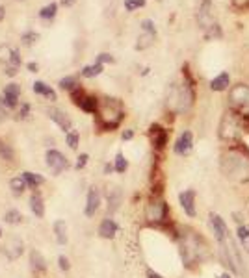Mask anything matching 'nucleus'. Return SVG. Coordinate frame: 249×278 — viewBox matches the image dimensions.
Wrapping results in <instances>:
<instances>
[{
	"instance_id": "obj_5",
	"label": "nucleus",
	"mask_w": 249,
	"mask_h": 278,
	"mask_svg": "<svg viewBox=\"0 0 249 278\" xmlns=\"http://www.w3.org/2000/svg\"><path fill=\"white\" fill-rule=\"evenodd\" d=\"M240 119H238V113L234 111H227L221 119V124H219V137L225 139V141H236L238 135H240Z\"/></svg>"
},
{
	"instance_id": "obj_25",
	"label": "nucleus",
	"mask_w": 249,
	"mask_h": 278,
	"mask_svg": "<svg viewBox=\"0 0 249 278\" xmlns=\"http://www.w3.org/2000/svg\"><path fill=\"white\" fill-rule=\"evenodd\" d=\"M238 234V239L242 243V247L245 252H249V224H240L236 230Z\"/></svg>"
},
{
	"instance_id": "obj_54",
	"label": "nucleus",
	"mask_w": 249,
	"mask_h": 278,
	"mask_svg": "<svg viewBox=\"0 0 249 278\" xmlns=\"http://www.w3.org/2000/svg\"><path fill=\"white\" fill-rule=\"evenodd\" d=\"M247 213H249V200H247Z\"/></svg>"
},
{
	"instance_id": "obj_33",
	"label": "nucleus",
	"mask_w": 249,
	"mask_h": 278,
	"mask_svg": "<svg viewBox=\"0 0 249 278\" xmlns=\"http://www.w3.org/2000/svg\"><path fill=\"white\" fill-rule=\"evenodd\" d=\"M60 87L65 91H74L76 89V78L73 76H67V78H61L60 80Z\"/></svg>"
},
{
	"instance_id": "obj_42",
	"label": "nucleus",
	"mask_w": 249,
	"mask_h": 278,
	"mask_svg": "<svg viewBox=\"0 0 249 278\" xmlns=\"http://www.w3.org/2000/svg\"><path fill=\"white\" fill-rule=\"evenodd\" d=\"M58 263H60L61 271H69V269H71V263H69V260H67L65 256H60V258H58Z\"/></svg>"
},
{
	"instance_id": "obj_28",
	"label": "nucleus",
	"mask_w": 249,
	"mask_h": 278,
	"mask_svg": "<svg viewBox=\"0 0 249 278\" xmlns=\"http://www.w3.org/2000/svg\"><path fill=\"white\" fill-rule=\"evenodd\" d=\"M103 73V63H95V65H88L82 69V76L86 78H93V76H99V74Z\"/></svg>"
},
{
	"instance_id": "obj_50",
	"label": "nucleus",
	"mask_w": 249,
	"mask_h": 278,
	"mask_svg": "<svg viewBox=\"0 0 249 278\" xmlns=\"http://www.w3.org/2000/svg\"><path fill=\"white\" fill-rule=\"evenodd\" d=\"M28 69H30L32 73H36V71H37V65H36V63H28Z\"/></svg>"
},
{
	"instance_id": "obj_52",
	"label": "nucleus",
	"mask_w": 249,
	"mask_h": 278,
	"mask_svg": "<svg viewBox=\"0 0 249 278\" xmlns=\"http://www.w3.org/2000/svg\"><path fill=\"white\" fill-rule=\"evenodd\" d=\"M112 169H114L112 165H106V167H104V171H106V173H112Z\"/></svg>"
},
{
	"instance_id": "obj_10",
	"label": "nucleus",
	"mask_w": 249,
	"mask_h": 278,
	"mask_svg": "<svg viewBox=\"0 0 249 278\" xmlns=\"http://www.w3.org/2000/svg\"><path fill=\"white\" fill-rule=\"evenodd\" d=\"M212 6H210V0H203L201 2V8H199V13H197V21H199V26L203 30L207 32L210 26L214 25L212 21Z\"/></svg>"
},
{
	"instance_id": "obj_12",
	"label": "nucleus",
	"mask_w": 249,
	"mask_h": 278,
	"mask_svg": "<svg viewBox=\"0 0 249 278\" xmlns=\"http://www.w3.org/2000/svg\"><path fill=\"white\" fill-rule=\"evenodd\" d=\"M179 200H181V206H183V210L186 212L188 217H195V191L194 189H188V191H183V193L179 195Z\"/></svg>"
},
{
	"instance_id": "obj_44",
	"label": "nucleus",
	"mask_w": 249,
	"mask_h": 278,
	"mask_svg": "<svg viewBox=\"0 0 249 278\" xmlns=\"http://www.w3.org/2000/svg\"><path fill=\"white\" fill-rule=\"evenodd\" d=\"M97 61H99V63H106V61H110V63H112V61H114V58H112L110 54H101L97 58Z\"/></svg>"
},
{
	"instance_id": "obj_51",
	"label": "nucleus",
	"mask_w": 249,
	"mask_h": 278,
	"mask_svg": "<svg viewBox=\"0 0 249 278\" xmlns=\"http://www.w3.org/2000/svg\"><path fill=\"white\" fill-rule=\"evenodd\" d=\"M4 13H6V10H4V8L0 6V21H2V19H4Z\"/></svg>"
},
{
	"instance_id": "obj_3",
	"label": "nucleus",
	"mask_w": 249,
	"mask_h": 278,
	"mask_svg": "<svg viewBox=\"0 0 249 278\" xmlns=\"http://www.w3.org/2000/svg\"><path fill=\"white\" fill-rule=\"evenodd\" d=\"M195 98L194 93V85L190 84H183V85H175L171 89V97H170V108L175 111V113H184L192 108Z\"/></svg>"
},
{
	"instance_id": "obj_46",
	"label": "nucleus",
	"mask_w": 249,
	"mask_h": 278,
	"mask_svg": "<svg viewBox=\"0 0 249 278\" xmlns=\"http://www.w3.org/2000/svg\"><path fill=\"white\" fill-rule=\"evenodd\" d=\"M28 104H23V109H21V111H19V117H23V119H25L26 115H28Z\"/></svg>"
},
{
	"instance_id": "obj_1",
	"label": "nucleus",
	"mask_w": 249,
	"mask_h": 278,
	"mask_svg": "<svg viewBox=\"0 0 249 278\" xmlns=\"http://www.w3.org/2000/svg\"><path fill=\"white\" fill-rule=\"evenodd\" d=\"M221 171L227 178L234 182L249 180V156L243 151L227 152L221 160Z\"/></svg>"
},
{
	"instance_id": "obj_21",
	"label": "nucleus",
	"mask_w": 249,
	"mask_h": 278,
	"mask_svg": "<svg viewBox=\"0 0 249 278\" xmlns=\"http://www.w3.org/2000/svg\"><path fill=\"white\" fill-rule=\"evenodd\" d=\"M23 178H25L26 186H30V188H39V186H43L45 184V178H43L41 175H37V173H30V171H25L23 173Z\"/></svg>"
},
{
	"instance_id": "obj_36",
	"label": "nucleus",
	"mask_w": 249,
	"mask_h": 278,
	"mask_svg": "<svg viewBox=\"0 0 249 278\" xmlns=\"http://www.w3.org/2000/svg\"><path fill=\"white\" fill-rule=\"evenodd\" d=\"M67 145L71 147V149H76L78 147V132H74V130H71V132H67Z\"/></svg>"
},
{
	"instance_id": "obj_53",
	"label": "nucleus",
	"mask_w": 249,
	"mask_h": 278,
	"mask_svg": "<svg viewBox=\"0 0 249 278\" xmlns=\"http://www.w3.org/2000/svg\"><path fill=\"white\" fill-rule=\"evenodd\" d=\"M219 278H231V276H229V274H221Z\"/></svg>"
},
{
	"instance_id": "obj_49",
	"label": "nucleus",
	"mask_w": 249,
	"mask_h": 278,
	"mask_svg": "<svg viewBox=\"0 0 249 278\" xmlns=\"http://www.w3.org/2000/svg\"><path fill=\"white\" fill-rule=\"evenodd\" d=\"M61 4H63V6H73L74 0H61Z\"/></svg>"
},
{
	"instance_id": "obj_24",
	"label": "nucleus",
	"mask_w": 249,
	"mask_h": 278,
	"mask_svg": "<svg viewBox=\"0 0 249 278\" xmlns=\"http://www.w3.org/2000/svg\"><path fill=\"white\" fill-rule=\"evenodd\" d=\"M34 93H37V95H43V97L50 98V100H56V93L52 87H49V85L45 84V82H36L34 84Z\"/></svg>"
},
{
	"instance_id": "obj_45",
	"label": "nucleus",
	"mask_w": 249,
	"mask_h": 278,
	"mask_svg": "<svg viewBox=\"0 0 249 278\" xmlns=\"http://www.w3.org/2000/svg\"><path fill=\"white\" fill-rule=\"evenodd\" d=\"M6 106H4V102H2V98H0V122L6 119Z\"/></svg>"
},
{
	"instance_id": "obj_39",
	"label": "nucleus",
	"mask_w": 249,
	"mask_h": 278,
	"mask_svg": "<svg viewBox=\"0 0 249 278\" xmlns=\"http://www.w3.org/2000/svg\"><path fill=\"white\" fill-rule=\"evenodd\" d=\"M231 4L234 10L238 12H243V10H247L249 8V0H231Z\"/></svg>"
},
{
	"instance_id": "obj_2",
	"label": "nucleus",
	"mask_w": 249,
	"mask_h": 278,
	"mask_svg": "<svg viewBox=\"0 0 249 278\" xmlns=\"http://www.w3.org/2000/svg\"><path fill=\"white\" fill-rule=\"evenodd\" d=\"M123 121V106L117 98H104L97 109V124L101 130H114Z\"/></svg>"
},
{
	"instance_id": "obj_17",
	"label": "nucleus",
	"mask_w": 249,
	"mask_h": 278,
	"mask_svg": "<svg viewBox=\"0 0 249 278\" xmlns=\"http://www.w3.org/2000/svg\"><path fill=\"white\" fill-rule=\"evenodd\" d=\"M30 210L36 217H43L45 215V202H43V197L41 193L34 191L30 197Z\"/></svg>"
},
{
	"instance_id": "obj_14",
	"label": "nucleus",
	"mask_w": 249,
	"mask_h": 278,
	"mask_svg": "<svg viewBox=\"0 0 249 278\" xmlns=\"http://www.w3.org/2000/svg\"><path fill=\"white\" fill-rule=\"evenodd\" d=\"M49 117H50V121H54L58 126L63 130V132H71V126H73V122H71V119L67 117L61 109H58V108H50L49 111Z\"/></svg>"
},
{
	"instance_id": "obj_32",
	"label": "nucleus",
	"mask_w": 249,
	"mask_h": 278,
	"mask_svg": "<svg viewBox=\"0 0 249 278\" xmlns=\"http://www.w3.org/2000/svg\"><path fill=\"white\" fill-rule=\"evenodd\" d=\"M205 37L207 39H212V37H218V39H221L223 37V32H221V26L218 25V23H214L210 28L207 30V34H205Z\"/></svg>"
},
{
	"instance_id": "obj_15",
	"label": "nucleus",
	"mask_w": 249,
	"mask_h": 278,
	"mask_svg": "<svg viewBox=\"0 0 249 278\" xmlns=\"http://www.w3.org/2000/svg\"><path fill=\"white\" fill-rule=\"evenodd\" d=\"M19 95H21V87L17 84L6 85V89L2 93V102L6 108H15L19 102Z\"/></svg>"
},
{
	"instance_id": "obj_30",
	"label": "nucleus",
	"mask_w": 249,
	"mask_h": 278,
	"mask_svg": "<svg viewBox=\"0 0 249 278\" xmlns=\"http://www.w3.org/2000/svg\"><path fill=\"white\" fill-rule=\"evenodd\" d=\"M56 10H58V4H56V2H50L49 6H45L41 12H39V17L41 19H52L56 15Z\"/></svg>"
},
{
	"instance_id": "obj_31",
	"label": "nucleus",
	"mask_w": 249,
	"mask_h": 278,
	"mask_svg": "<svg viewBox=\"0 0 249 278\" xmlns=\"http://www.w3.org/2000/svg\"><path fill=\"white\" fill-rule=\"evenodd\" d=\"M13 50L15 49L8 47V45H2V47H0V61H2V63H10V61H12V56H13Z\"/></svg>"
},
{
	"instance_id": "obj_7",
	"label": "nucleus",
	"mask_w": 249,
	"mask_h": 278,
	"mask_svg": "<svg viewBox=\"0 0 249 278\" xmlns=\"http://www.w3.org/2000/svg\"><path fill=\"white\" fill-rule=\"evenodd\" d=\"M45 160H47V165H49V169L54 173V175H60V173H63V171L67 169V158L61 154L60 151H49L47 152V156H45Z\"/></svg>"
},
{
	"instance_id": "obj_20",
	"label": "nucleus",
	"mask_w": 249,
	"mask_h": 278,
	"mask_svg": "<svg viewBox=\"0 0 249 278\" xmlns=\"http://www.w3.org/2000/svg\"><path fill=\"white\" fill-rule=\"evenodd\" d=\"M6 254L10 260H17L21 252H23V241H19V239H12L10 243H6Z\"/></svg>"
},
{
	"instance_id": "obj_48",
	"label": "nucleus",
	"mask_w": 249,
	"mask_h": 278,
	"mask_svg": "<svg viewBox=\"0 0 249 278\" xmlns=\"http://www.w3.org/2000/svg\"><path fill=\"white\" fill-rule=\"evenodd\" d=\"M147 276H149V278H164L162 274H158V272H154V271H149V272H147Z\"/></svg>"
},
{
	"instance_id": "obj_13",
	"label": "nucleus",
	"mask_w": 249,
	"mask_h": 278,
	"mask_svg": "<svg viewBox=\"0 0 249 278\" xmlns=\"http://www.w3.org/2000/svg\"><path fill=\"white\" fill-rule=\"evenodd\" d=\"M149 135H151V141H152V147L162 151L165 145H168V132H165L162 126L158 124H152L151 130H149Z\"/></svg>"
},
{
	"instance_id": "obj_8",
	"label": "nucleus",
	"mask_w": 249,
	"mask_h": 278,
	"mask_svg": "<svg viewBox=\"0 0 249 278\" xmlns=\"http://www.w3.org/2000/svg\"><path fill=\"white\" fill-rule=\"evenodd\" d=\"M192 149H194V133L190 132V130H186V132L181 133L179 139L175 141L173 151H175V154H179V156H188L190 152H192Z\"/></svg>"
},
{
	"instance_id": "obj_55",
	"label": "nucleus",
	"mask_w": 249,
	"mask_h": 278,
	"mask_svg": "<svg viewBox=\"0 0 249 278\" xmlns=\"http://www.w3.org/2000/svg\"><path fill=\"white\" fill-rule=\"evenodd\" d=\"M0 236H2V228H0Z\"/></svg>"
},
{
	"instance_id": "obj_37",
	"label": "nucleus",
	"mask_w": 249,
	"mask_h": 278,
	"mask_svg": "<svg viewBox=\"0 0 249 278\" xmlns=\"http://www.w3.org/2000/svg\"><path fill=\"white\" fill-rule=\"evenodd\" d=\"M141 28H143L149 36H156V28H154V23H152L151 19H145V21L141 23Z\"/></svg>"
},
{
	"instance_id": "obj_11",
	"label": "nucleus",
	"mask_w": 249,
	"mask_h": 278,
	"mask_svg": "<svg viewBox=\"0 0 249 278\" xmlns=\"http://www.w3.org/2000/svg\"><path fill=\"white\" fill-rule=\"evenodd\" d=\"M99 206H101V191L97 188H92L88 191V199H86V210L84 213L88 217H93L97 213Z\"/></svg>"
},
{
	"instance_id": "obj_18",
	"label": "nucleus",
	"mask_w": 249,
	"mask_h": 278,
	"mask_svg": "<svg viewBox=\"0 0 249 278\" xmlns=\"http://www.w3.org/2000/svg\"><path fill=\"white\" fill-rule=\"evenodd\" d=\"M30 265L36 272H43L47 269V260L43 258V254L39 250H32L30 252Z\"/></svg>"
},
{
	"instance_id": "obj_16",
	"label": "nucleus",
	"mask_w": 249,
	"mask_h": 278,
	"mask_svg": "<svg viewBox=\"0 0 249 278\" xmlns=\"http://www.w3.org/2000/svg\"><path fill=\"white\" fill-rule=\"evenodd\" d=\"M117 234V223L114 219H104L99 226V236L103 239H114Z\"/></svg>"
},
{
	"instance_id": "obj_9",
	"label": "nucleus",
	"mask_w": 249,
	"mask_h": 278,
	"mask_svg": "<svg viewBox=\"0 0 249 278\" xmlns=\"http://www.w3.org/2000/svg\"><path fill=\"white\" fill-rule=\"evenodd\" d=\"M210 226H212L216 241L218 243L227 241V237H229V230H227V224H225L223 219L219 217V215H216V213H212V215H210Z\"/></svg>"
},
{
	"instance_id": "obj_4",
	"label": "nucleus",
	"mask_w": 249,
	"mask_h": 278,
	"mask_svg": "<svg viewBox=\"0 0 249 278\" xmlns=\"http://www.w3.org/2000/svg\"><path fill=\"white\" fill-rule=\"evenodd\" d=\"M231 108L238 115H249V85L238 84L229 93Z\"/></svg>"
},
{
	"instance_id": "obj_41",
	"label": "nucleus",
	"mask_w": 249,
	"mask_h": 278,
	"mask_svg": "<svg viewBox=\"0 0 249 278\" xmlns=\"http://www.w3.org/2000/svg\"><path fill=\"white\" fill-rule=\"evenodd\" d=\"M88 160H90V156L88 154H80L78 158H76V164H74V169H84L86 164H88Z\"/></svg>"
},
{
	"instance_id": "obj_47",
	"label": "nucleus",
	"mask_w": 249,
	"mask_h": 278,
	"mask_svg": "<svg viewBox=\"0 0 249 278\" xmlns=\"http://www.w3.org/2000/svg\"><path fill=\"white\" fill-rule=\"evenodd\" d=\"M134 132L132 130H127V132H123V139H132Z\"/></svg>"
},
{
	"instance_id": "obj_35",
	"label": "nucleus",
	"mask_w": 249,
	"mask_h": 278,
	"mask_svg": "<svg viewBox=\"0 0 249 278\" xmlns=\"http://www.w3.org/2000/svg\"><path fill=\"white\" fill-rule=\"evenodd\" d=\"M143 6H145V0H125V10L127 12H134V10Z\"/></svg>"
},
{
	"instance_id": "obj_43",
	"label": "nucleus",
	"mask_w": 249,
	"mask_h": 278,
	"mask_svg": "<svg viewBox=\"0 0 249 278\" xmlns=\"http://www.w3.org/2000/svg\"><path fill=\"white\" fill-rule=\"evenodd\" d=\"M23 39H25L26 45H32V43H34V41H36V39H37V34H36V32H30V34H25V37H23Z\"/></svg>"
},
{
	"instance_id": "obj_40",
	"label": "nucleus",
	"mask_w": 249,
	"mask_h": 278,
	"mask_svg": "<svg viewBox=\"0 0 249 278\" xmlns=\"http://www.w3.org/2000/svg\"><path fill=\"white\" fill-rule=\"evenodd\" d=\"M152 39H154V36H143V37H140V43L136 45V49L141 50V49H145V47H149V45L152 43Z\"/></svg>"
},
{
	"instance_id": "obj_27",
	"label": "nucleus",
	"mask_w": 249,
	"mask_h": 278,
	"mask_svg": "<svg viewBox=\"0 0 249 278\" xmlns=\"http://www.w3.org/2000/svg\"><path fill=\"white\" fill-rule=\"evenodd\" d=\"M10 188H12V193L15 195V197L23 195V191H25V188H26L25 178H23V176H15V178H12V182H10Z\"/></svg>"
},
{
	"instance_id": "obj_26",
	"label": "nucleus",
	"mask_w": 249,
	"mask_h": 278,
	"mask_svg": "<svg viewBox=\"0 0 249 278\" xmlns=\"http://www.w3.org/2000/svg\"><path fill=\"white\" fill-rule=\"evenodd\" d=\"M119 202H121V191L119 189H114L108 193V212L114 213L119 208Z\"/></svg>"
},
{
	"instance_id": "obj_19",
	"label": "nucleus",
	"mask_w": 249,
	"mask_h": 278,
	"mask_svg": "<svg viewBox=\"0 0 249 278\" xmlns=\"http://www.w3.org/2000/svg\"><path fill=\"white\" fill-rule=\"evenodd\" d=\"M231 85V78H229V73H221L218 74L216 78L210 82V89L212 91H225Z\"/></svg>"
},
{
	"instance_id": "obj_6",
	"label": "nucleus",
	"mask_w": 249,
	"mask_h": 278,
	"mask_svg": "<svg viewBox=\"0 0 249 278\" xmlns=\"http://www.w3.org/2000/svg\"><path fill=\"white\" fill-rule=\"evenodd\" d=\"M147 219L154 224H162L168 219V204L162 199H154L147 206Z\"/></svg>"
},
{
	"instance_id": "obj_29",
	"label": "nucleus",
	"mask_w": 249,
	"mask_h": 278,
	"mask_svg": "<svg viewBox=\"0 0 249 278\" xmlns=\"http://www.w3.org/2000/svg\"><path fill=\"white\" fill-rule=\"evenodd\" d=\"M4 221H6L8 224H21L23 223V213L19 212V210H10V212L4 213Z\"/></svg>"
},
{
	"instance_id": "obj_34",
	"label": "nucleus",
	"mask_w": 249,
	"mask_h": 278,
	"mask_svg": "<svg viewBox=\"0 0 249 278\" xmlns=\"http://www.w3.org/2000/svg\"><path fill=\"white\" fill-rule=\"evenodd\" d=\"M114 169H116L117 173H125V171L128 169V162L125 160V156H123V154H117V156H116V164H114Z\"/></svg>"
},
{
	"instance_id": "obj_38",
	"label": "nucleus",
	"mask_w": 249,
	"mask_h": 278,
	"mask_svg": "<svg viewBox=\"0 0 249 278\" xmlns=\"http://www.w3.org/2000/svg\"><path fill=\"white\" fill-rule=\"evenodd\" d=\"M0 156H2V158H6V160H12V158H13L12 149H10V147H8L6 143L2 141V139H0Z\"/></svg>"
},
{
	"instance_id": "obj_22",
	"label": "nucleus",
	"mask_w": 249,
	"mask_h": 278,
	"mask_svg": "<svg viewBox=\"0 0 249 278\" xmlns=\"http://www.w3.org/2000/svg\"><path fill=\"white\" fill-rule=\"evenodd\" d=\"M54 234H56V241L60 245H65L67 243V224L65 221H56L54 223Z\"/></svg>"
},
{
	"instance_id": "obj_23",
	"label": "nucleus",
	"mask_w": 249,
	"mask_h": 278,
	"mask_svg": "<svg viewBox=\"0 0 249 278\" xmlns=\"http://www.w3.org/2000/svg\"><path fill=\"white\" fill-rule=\"evenodd\" d=\"M99 100L95 97H88V95H86L84 98H82V100H80V108L84 109V111H88V113H97V109H99Z\"/></svg>"
}]
</instances>
